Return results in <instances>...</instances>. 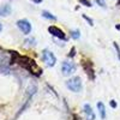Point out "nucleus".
Here are the masks:
<instances>
[{"label": "nucleus", "mask_w": 120, "mask_h": 120, "mask_svg": "<svg viewBox=\"0 0 120 120\" xmlns=\"http://www.w3.org/2000/svg\"><path fill=\"white\" fill-rule=\"evenodd\" d=\"M70 34H71V36H72L75 40H78L79 36H81V33H79V30H72V31L70 33Z\"/></svg>", "instance_id": "nucleus-12"}, {"label": "nucleus", "mask_w": 120, "mask_h": 120, "mask_svg": "<svg viewBox=\"0 0 120 120\" xmlns=\"http://www.w3.org/2000/svg\"><path fill=\"white\" fill-rule=\"evenodd\" d=\"M61 71L64 76H70L76 71V65L72 61H64L61 65Z\"/></svg>", "instance_id": "nucleus-4"}, {"label": "nucleus", "mask_w": 120, "mask_h": 120, "mask_svg": "<svg viewBox=\"0 0 120 120\" xmlns=\"http://www.w3.org/2000/svg\"><path fill=\"white\" fill-rule=\"evenodd\" d=\"M42 17L46 18V19H49V21H56V17L54 15H52L51 12H48V11H42Z\"/></svg>", "instance_id": "nucleus-11"}, {"label": "nucleus", "mask_w": 120, "mask_h": 120, "mask_svg": "<svg viewBox=\"0 0 120 120\" xmlns=\"http://www.w3.org/2000/svg\"><path fill=\"white\" fill-rule=\"evenodd\" d=\"M73 120H78V118H77V115H73Z\"/></svg>", "instance_id": "nucleus-20"}, {"label": "nucleus", "mask_w": 120, "mask_h": 120, "mask_svg": "<svg viewBox=\"0 0 120 120\" xmlns=\"http://www.w3.org/2000/svg\"><path fill=\"white\" fill-rule=\"evenodd\" d=\"M111 106H112L113 108H115V107H116V102L114 101V100H112V101H111Z\"/></svg>", "instance_id": "nucleus-18"}, {"label": "nucleus", "mask_w": 120, "mask_h": 120, "mask_svg": "<svg viewBox=\"0 0 120 120\" xmlns=\"http://www.w3.org/2000/svg\"><path fill=\"white\" fill-rule=\"evenodd\" d=\"M10 13H11V6L10 5L0 6V16H8Z\"/></svg>", "instance_id": "nucleus-10"}, {"label": "nucleus", "mask_w": 120, "mask_h": 120, "mask_svg": "<svg viewBox=\"0 0 120 120\" xmlns=\"http://www.w3.org/2000/svg\"><path fill=\"white\" fill-rule=\"evenodd\" d=\"M79 3H81L82 5H84V6H86V7H91L93 6L89 0H79Z\"/></svg>", "instance_id": "nucleus-13"}, {"label": "nucleus", "mask_w": 120, "mask_h": 120, "mask_svg": "<svg viewBox=\"0 0 120 120\" xmlns=\"http://www.w3.org/2000/svg\"><path fill=\"white\" fill-rule=\"evenodd\" d=\"M97 109L101 119H106V107L103 105V102H97Z\"/></svg>", "instance_id": "nucleus-9"}, {"label": "nucleus", "mask_w": 120, "mask_h": 120, "mask_svg": "<svg viewBox=\"0 0 120 120\" xmlns=\"http://www.w3.org/2000/svg\"><path fill=\"white\" fill-rule=\"evenodd\" d=\"M66 86L73 93H79L82 90V81L79 77H73L70 78L66 82Z\"/></svg>", "instance_id": "nucleus-2"}, {"label": "nucleus", "mask_w": 120, "mask_h": 120, "mask_svg": "<svg viewBox=\"0 0 120 120\" xmlns=\"http://www.w3.org/2000/svg\"><path fill=\"white\" fill-rule=\"evenodd\" d=\"M31 1H34V3L38 4V3H42V0H31Z\"/></svg>", "instance_id": "nucleus-19"}, {"label": "nucleus", "mask_w": 120, "mask_h": 120, "mask_svg": "<svg viewBox=\"0 0 120 120\" xmlns=\"http://www.w3.org/2000/svg\"><path fill=\"white\" fill-rule=\"evenodd\" d=\"M83 18H84V19H85V21H86V22H88V23H89L90 25H91V26L94 25V21H93V19H91V18H89V17H88L86 15H83Z\"/></svg>", "instance_id": "nucleus-14"}, {"label": "nucleus", "mask_w": 120, "mask_h": 120, "mask_svg": "<svg viewBox=\"0 0 120 120\" xmlns=\"http://www.w3.org/2000/svg\"><path fill=\"white\" fill-rule=\"evenodd\" d=\"M48 33L51 34V35H53L54 37H58V38H60V40H63V41H66V35H65V33L61 29H59L58 26H54V25L49 26V28H48Z\"/></svg>", "instance_id": "nucleus-5"}, {"label": "nucleus", "mask_w": 120, "mask_h": 120, "mask_svg": "<svg viewBox=\"0 0 120 120\" xmlns=\"http://www.w3.org/2000/svg\"><path fill=\"white\" fill-rule=\"evenodd\" d=\"M84 114H85V118H86V120H95V113H94V111H93V108H91V106L90 105H84Z\"/></svg>", "instance_id": "nucleus-8"}, {"label": "nucleus", "mask_w": 120, "mask_h": 120, "mask_svg": "<svg viewBox=\"0 0 120 120\" xmlns=\"http://www.w3.org/2000/svg\"><path fill=\"white\" fill-rule=\"evenodd\" d=\"M113 45H114V47H115V49H116V52H118V58L120 59V49H119V46H118L116 42H113Z\"/></svg>", "instance_id": "nucleus-16"}, {"label": "nucleus", "mask_w": 120, "mask_h": 120, "mask_svg": "<svg viewBox=\"0 0 120 120\" xmlns=\"http://www.w3.org/2000/svg\"><path fill=\"white\" fill-rule=\"evenodd\" d=\"M1 30H3V25H1V24H0V31H1Z\"/></svg>", "instance_id": "nucleus-21"}, {"label": "nucleus", "mask_w": 120, "mask_h": 120, "mask_svg": "<svg viewBox=\"0 0 120 120\" xmlns=\"http://www.w3.org/2000/svg\"><path fill=\"white\" fill-rule=\"evenodd\" d=\"M12 53V56L13 59L11 60V63H18L19 65H21L22 67H24L25 70H28V71L30 73H33L34 76H41L42 75V68L41 67H38V65L34 61L33 59H30L28 56H21V55H18L17 52H11Z\"/></svg>", "instance_id": "nucleus-1"}, {"label": "nucleus", "mask_w": 120, "mask_h": 120, "mask_svg": "<svg viewBox=\"0 0 120 120\" xmlns=\"http://www.w3.org/2000/svg\"><path fill=\"white\" fill-rule=\"evenodd\" d=\"M75 55H76V48H75V47H72L71 52H70V53L67 54V56H68V58H73Z\"/></svg>", "instance_id": "nucleus-15"}, {"label": "nucleus", "mask_w": 120, "mask_h": 120, "mask_svg": "<svg viewBox=\"0 0 120 120\" xmlns=\"http://www.w3.org/2000/svg\"><path fill=\"white\" fill-rule=\"evenodd\" d=\"M17 26L22 30V33L28 35L30 34V31H31V24H30L26 19H21V21L17 22Z\"/></svg>", "instance_id": "nucleus-7"}, {"label": "nucleus", "mask_w": 120, "mask_h": 120, "mask_svg": "<svg viewBox=\"0 0 120 120\" xmlns=\"http://www.w3.org/2000/svg\"><path fill=\"white\" fill-rule=\"evenodd\" d=\"M42 60H43V63H46L47 66H49V67H53L56 63L55 55L51 51H47V49H45V51L42 52Z\"/></svg>", "instance_id": "nucleus-3"}, {"label": "nucleus", "mask_w": 120, "mask_h": 120, "mask_svg": "<svg viewBox=\"0 0 120 120\" xmlns=\"http://www.w3.org/2000/svg\"><path fill=\"white\" fill-rule=\"evenodd\" d=\"M96 3L100 5V6H102V7H105L106 6V3H105V0H96Z\"/></svg>", "instance_id": "nucleus-17"}, {"label": "nucleus", "mask_w": 120, "mask_h": 120, "mask_svg": "<svg viewBox=\"0 0 120 120\" xmlns=\"http://www.w3.org/2000/svg\"><path fill=\"white\" fill-rule=\"evenodd\" d=\"M82 66H83V68H84V71L86 72L88 77L91 79V81H94V79H95V72H94L93 63H91V61H85V60H83V61H82Z\"/></svg>", "instance_id": "nucleus-6"}]
</instances>
